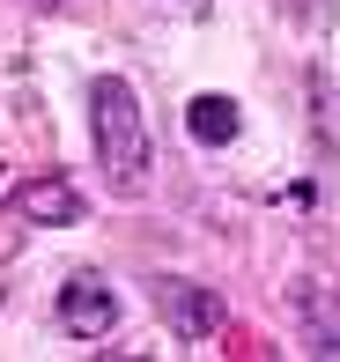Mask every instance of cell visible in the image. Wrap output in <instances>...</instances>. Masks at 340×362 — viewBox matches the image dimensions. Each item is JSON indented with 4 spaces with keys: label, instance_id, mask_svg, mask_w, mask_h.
<instances>
[{
    "label": "cell",
    "instance_id": "cell-1",
    "mask_svg": "<svg viewBox=\"0 0 340 362\" xmlns=\"http://www.w3.org/2000/svg\"><path fill=\"white\" fill-rule=\"evenodd\" d=\"M89 134H96V163L111 170L119 192H141V185H148L156 148H148V119H141V96H134L126 74H104L89 89Z\"/></svg>",
    "mask_w": 340,
    "mask_h": 362
},
{
    "label": "cell",
    "instance_id": "cell-2",
    "mask_svg": "<svg viewBox=\"0 0 340 362\" xmlns=\"http://www.w3.org/2000/svg\"><path fill=\"white\" fill-rule=\"evenodd\" d=\"M156 310H163V325L185 333V340H207V333L230 325V303H222L215 288H200V281H163L156 288Z\"/></svg>",
    "mask_w": 340,
    "mask_h": 362
},
{
    "label": "cell",
    "instance_id": "cell-3",
    "mask_svg": "<svg viewBox=\"0 0 340 362\" xmlns=\"http://www.w3.org/2000/svg\"><path fill=\"white\" fill-rule=\"evenodd\" d=\"M59 325L82 333V340L111 333V325H119V296H111L104 281H67V288H59Z\"/></svg>",
    "mask_w": 340,
    "mask_h": 362
},
{
    "label": "cell",
    "instance_id": "cell-4",
    "mask_svg": "<svg viewBox=\"0 0 340 362\" xmlns=\"http://www.w3.org/2000/svg\"><path fill=\"white\" fill-rule=\"evenodd\" d=\"M23 207L30 222H82V192L74 185H59V177H37V185H23Z\"/></svg>",
    "mask_w": 340,
    "mask_h": 362
},
{
    "label": "cell",
    "instance_id": "cell-5",
    "mask_svg": "<svg viewBox=\"0 0 340 362\" xmlns=\"http://www.w3.org/2000/svg\"><path fill=\"white\" fill-rule=\"evenodd\" d=\"M185 134L200 148L237 141V104H230V96H192V104H185Z\"/></svg>",
    "mask_w": 340,
    "mask_h": 362
},
{
    "label": "cell",
    "instance_id": "cell-6",
    "mask_svg": "<svg viewBox=\"0 0 340 362\" xmlns=\"http://www.w3.org/2000/svg\"><path fill=\"white\" fill-rule=\"evenodd\" d=\"M45 8H67V0H45Z\"/></svg>",
    "mask_w": 340,
    "mask_h": 362
}]
</instances>
